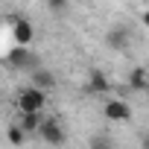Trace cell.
<instances>
[{
    "label": "cell",
    "mask_w": 149,
    "mask_h": 149,
    "mask_svg": "<svg viewBox=\"0 0 149 149\" xmlns=\"http://www.w3.org/2000/svg\"><path fill=\"white\" fill-rule=\"evenodd\" d=\"M102 114H105V120H111V123H126V120H132V105H129L126 100H108V102L102 105Z\"/></svg>",
    "instance_id": "obj_4"
},
{
    "label": "cell",
    "mask_w": 149,
    "mask_h": 149,
    "mask_svg": "<svg viewBox=\"0 0 149 149\" xmlns=\"http://www.w3.org/2000/svg\"><path fill=\"white\" fill-rule=\"evenodd\" d=\"M26 137H29V132H26L21 123H15V126H9V129H6V140H9L12 146H24V143H26Z\"/></svg>",
    "instance_id": "obj_11"
},
{
    "label": "cell",
    "mask_w": 149,
    "mask_h": 149,
    "mask_svg": "<svg viewBox=\"0 0 149 149\" xmlns=\"http://www.w3.org/2000/svg\"><path fill=\"white\" fill-rule=\"evenodd\" d=\"M129 41H132V38H129V29H126V26H111V29L105 32V44H108L111 50H120V53H123V50H129Z\"/></svg>",
    "instance_id": "obj_6"
},
{
    "label": "cell",
    "mask_w": 149,
    "mask_h": 149,
    "mask_svg": "<svg viewBox=\"0 0 149 149\" xmlns=\"http://www.w3.org/2000/svg\"><path fill=\"white\" fill-rule=\"evenodd\" d=\"M129 91H134V94H143L146 88H149V70L143 67V64H134L132 70H129Z\"/></svg>",
    "instance_id": "obj_5"
},
{
    "label": "cell",
    "mask_w": 149,
    "mask_h": 149,
    "mask_svg": "<svg viewBox=\"0 0 149 149\" xmlns=\"http://www.w3.org/2000/svg\"><path fill=\"white\" fill-rule=\"evenodd\" d=\"M29 82L38 85V88H44V91H53V88H56V76H53V70H44V67H38V70L29 73Z\"/></svg>",
    "instance_id": "obj_10"
},
{
    "label": "cell",
    "mask_w": 149,
    "mask_h": 149,
    "mask_svg": "<svg viewBox=\"0 0 149 149\" xmlns=\"http://www.w3.org/2000/svg\"><path fill=\"white\" fill-rule=\"evenodd\" d=\"M88 91H91V94H108V91H111V79L105 76V70L94 67V70L88 73Z\"/></svg>",
    "instance_id": "obj_7"
},
{
    "label": "cell",
    "mask_w": 149,
    "mask_h": 149,
    "mask_svg": "<svg viewBox=\"0 0 149 149\" xmlns=\"http://www.w3.org/2000/svg\"><path fill=\"white\" fill-rule=\"evenodd\" d=\"M47 94H50V91H44V88H38V85L29 82V85L21 88V94H18V111H44Z\"/></svg>",
    "instance_id": "obj_1"
},
{
    "label": "cell",
    "mask_w": 149,
    "mask_h": 149,
    "mask_svg": "<svg viewBox=\"0 0 149 149\" xmlns=\"http://www.w3.org/2000/svg\"><path fill=\"white\" fill-rule=\"evenodd\" d=\"M29 134H38L41 132V123H44V114L41 111H21V120H18Z\"/></svg>",
    "instance_id": "obj_9"
},
{
    "label": "cell",
    "mask_w": 149,
    "mask_h": 149,
    "mask_svg": "<svg viewBox=\"0 0 149 149\" xmlns=\"http://www.w3.org/2000/svg\"><path fill=\"white\" fill-rule=\"evenodd\" d=\"M67 3H70V0H47V9L50 12H64Z\"/></svg>",
    "instance_id": "obj_12"
},
{
    "label": "cell",
    "mask_w": 149,
    "mask_h": 149,
    "mask_svg": "<svg viewBox=\"0 0 149 149\" xmlns=\"http://www.w3.org/2000/svg\"><path fill=\"white\" fill-rule=\"evenodd\" d=\"M6 64H9L12 70H26V73H32V70H38V67H41V64H38V56H35V53H29V47H26V44L12 47V50H9V56H6Z\"/></svg>",
    "instance_id": "obj_2"
},
{
    "label": "cell",
    "mask_w": 149,
    "mask_h": 149,
    "mask_svg": "<svg viewBox=\"0 0 149 149\" xmlns=\"http://www.w3.org/2000/svg\"><path fill=\"white\" fill-rule=\"evenodd\" d=\"M143 149H149V137H146V140H143Z\"/></svg>",
    "instance_id": "obj_14"
},
{
    "label": "cell",
    "mask_w": 149,
    "mask_h": 149,
    "mask_svg": "<svg viewBox=\"0 0 149 149\" xmlns=\"http://www.w3.org/2000/svg\"><path fill=\"white\" fill-rule=\"evenodd\" d=\"M140 24H143V26H146V29H149V6H146V9H143V15H140Z\"/></svg>",
    "instance_id": "obj_13"
},
{
    "label": "cell",
    "mask_w": 149,
    "mask_h": 149,
    "mask_svg": "<svg viewBox=\"0 0 149 149\" xmlns=\"http://www.w3.org/2000/svg\"><path fill=\"white\" fill-rule=\"evenodd\" d=\"M12 35H15V41H18V44H29V41H32V35H35L32 21H26V18H15V21H12Z\"/></svg>",
    "instance_id": "obj_8"
},
{
    "label": "cell",
    "mask_w": 149,
    "mask_h": 149,
    "mask_svg": "<svg viewBox=\"0 0 149 149\" xmlns=\"http://www.w3.org/2000/svg\"><path fill=\"white\" fill-rule=\"evenodd\" d=\"M38 137H41V140H44L47 146H61V143L67 140V134H64V126H61V123H58L56 117H44Z\"/></svg>",
    "instance_id": "obj_3"
}]
</instances>
